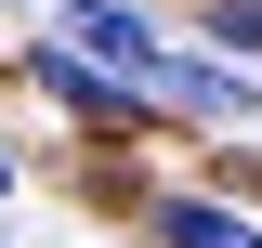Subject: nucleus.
<instances>
[{
  "instance_id": "1",
  "label": "nucleus",
  "mask_w": 262,
  "mask_h": 248,
  "mask_svg": "<svg viewBox=\"0 0 262 248\" xmlns=\"http://www.w3.org/2000/svg\"><path fill=\"white\" fill-rule=\"evenodd\" d=\"M66 39H79L92 65H118L131 92H158V79H170V53H158V27H144V13H118V0H66Z\"/></svg>"
},
{
  "instance_id": "2",
  "label": "nucleus",
  "mask_w": 262,
  "mask_h": 248,
  "mask_svg": "<svg viewBox=\"0 0 262 248\" xmlns=\"http://www.w3.org/2000/svg\"><path fill=\"white\" fill-rule=\"evenodd\" d=\"M39 92H53V105H79L92 131H131V118H144V92H131L118 65H92L79 39H53V53H39Z\"/></svg>"
},
{
  "instance_id": "3",
  "label": "nucleus",
  "mask_w": 262,
  "mask_h": 248,
  "mask_svg": "<svg viewBox=\"0 0 262 248\" xmlns=\"http://www.w3.org/2000/svg\"><path fill=\"white\" fill-rule=\"evenodd\" d=\"M158 248H262V235L223 209V196H170V209H158Z\"/></svg>"
},
{
  "instance_id": "4",
  "label": "nucleus",
  "mask_w": 262,
  "mask_h": 248,
  "mask_svg": "<svg viewBox=\"0 0 262 248\" xmlns=\"http://www.w3.org/2000/svg\"><path fill=\"white\" fill-rule=\"evenodd\" d=\"M158 105H196V118H236V79H223V65H184V53H170Z\"/></svg>"
},
{
  "instance_id": "5",
  "label": "nucleus",
  "mask_w": 262,
  "mask_h": 248,
  "mask_svg": "<svg viewBox=\"0 0 262 248\" xmlns=\"http://www.w3.org/2000/svg\"><path fill=\"white\" fill-rule=\"evenodd\" d=\"M210 39H223V53H262V0H223V13H210Z\"/></svg>"
}]
</instances>
